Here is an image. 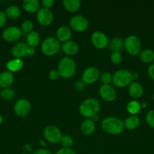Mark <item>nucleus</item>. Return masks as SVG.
<instances>
[{
  "mask_svg": "<svg viewBox=\"0 0 154 154\" xmlns=\"http://www.w3.org/2000/svg\"><path fill=\"white\" fill-rule=\"evenodd\" d=\"M22 6L28 13H37L40 9V2L38 0H24L22 2Z\"/></svg>",
  "mask_w": 154,
  "mask_h": 154,
  "instance_id": "nucleus-19",
  "label": "nucleus"
},
{
  "mask_svg": "<svg viewBox=\"0 0 154 154\" xmlns=\"http://www.w3.org/2000/svg\"><path fill=\"white\" fill-rule=\"evenodd\" d=\"M60 142L61 144V145L63 146V147H64V148H71V147L74 144L73 138L70 135H62Z\"/></svg>",
  "mask_w": 154,
  "mask_h": 154,
  "instance_id": "nucleus-31",
  "label": "nucleus"
},
{
  "mask_svg": "<svg viewBox=\"0 0 154 154\" xmlns=\"http://www.w3.org/2000/svg\"><path fill=\"white\" fill-rule=\"evenodd\" d=\"M69 26L74 31L82 32L88 28L89 21L83 15H75L69 20Z\"/></svg>",
  "mask_w": 154,
  "mask_h": 154,
  "instance_id": "nucleus-7",
  "label": "nucleus"
},
{
  "mask_svg": "<svg viewBox=\"0 0 154 154\" xmlns=\"http://www.w3.org/2000/svg\"><path fill=\"white\" fill-rule=\"evenodd\" d=\"M128 94L131 98L137 99L143 94V88L141 84L137 81H134L128 86Z\"/></svg>",
  "mask_w": 154,
  "mask_h": 154,
  "instance_id": "nucleus-17",
  "label": "nucleus"
},
{
  "mask_svg": "<svg viewBox=\"0 0 154 154\" xmlns=\"http://www.w3.org/2000/svg\"><path fill=\"white\" fill-rule=\"evenodd\" d=\"M31 110L30 102L26 99H20L14 105V111L18 117H24L28 115Z\"/></svg>",
  "mask_w": 154,
  "mask_h": 154,
  "instance_id": "nucleus-9",
  "label": "nucleus"
},
{
  "mask_svg": "<svg viewBox=\"0 0 154 154\" xmlns=\"http://www.w3.org/2000/svg\"><path fill=\"white\" fill-rule=\"evenodd\" d=\"M133 73L127 69H119L113 75L112 82L119 88L129 86L133 82Z\"/></svg>",
  "mask_w": 154,
  "mask_h": 154,
  "instance_id": "nucleus-4",
  "label": "nucleus"
},
{
  "mask_svg": "<svg viewBox=\"0 0 154 154\" xmlns=\"http://www.w3.org/2000/svg\"><path fill=\"white\" fill-rule=\"evenodd\" d=\"M54 154H76L75 152L72 150V148H64V147H62V148L59 149L57 152Z\"/></svg>",
  "mask_w": 154,
  "mask_h": 154,
  "instance_id": "nucleus-37",
  "label": "nucleus"
},
{
  "mask_svg": "<svg viewBox=\"0 0 154 154\" xmlns=\"http://www.w3.org/2000/svg\"><path fill=\"white\" fill-rule=\"evenodd\" d=\"M140 60L143 63H149L154 60V51L150 49H145L139 54Z\"/></svg>",
  "mask_w": 154,
  "mask_h": 154,
  "instance_id": "nucleus-27",
  "label": "nucleus"
},
{
  "mask_svg": "<svg viewBox=\"0 0 154 154\" xmlns=\"http://www.w3.org/2000/svg\"><path fill=\"white\" fill-rule=\"evenodd\" d=\"M108 45L112 53L120 52L124 48V41L121 38L115 37L109 42Z\"/></svg>",
  "mask_w": 154,
  "mask_h": 154,
  "instance_id": "nucleus-26",
  "label": "nucleus"
},
{
  "mask_svg": "<svg viewBox=\"0 0 154 154\" xmlns=\"http://www.w3.org/2000/svg\"><path fill=\"white\" fill-rule=\"evenodd\" d=\"M146 122L148 126L154 129V110H150L146 115Z\"/></svg>",
  "mask_w": 154,
  "mask_h": 154,
  "instance_id": "nucleus-35",
  "label": "nucleus"
},
{
  "mask_svg": "<svg viewBox=\"0 0 154 154\" xmlns=\"http://www.w3.org/2000/svg\"><path fill=\"white\" fill-rule=\"evenodd\" d=\"M95 123L91 119H86L82 123L80 126V129L82 134L85 135H91L95 132Z\"/></svg>",
  "mask_w": 154,
  "mask_h": 154,
  "instance_id": "nucleus-21",
  "label": "nucleus"
},
{
  "mask_svg": "<svg viewBox=\"0 0 154 154\" xmlns=\"http://www.w3.org/2000/svg\"><path fill=\"white\" fill-rule=\"evenodd\" d=\"M6 22H7V17H6L5 13L0 11V28L4 26Z\"/></svg>",
  "mask_w": 154,
  "mask_h": 154,
  "instance_id": "nucleus-39",
  "label": "nucleus"
},
{
  "mask_svg": "<svg viewBox=\"0 0 154 154\" xmlns=\"http://www.w3.org/2000/svg\"><path fill=\"white\" fill-rule=\"evenodd\" d=\"M35 53H36V51H35V48H30H30H29V50H28V56L34 55Z\"/></svg>",
  "mask_w": 154,
  "mask_h": 154,
  "instance_id": "nucleus-43",
  "label": "nucleus"
},
{
  "mask_svg": "<svg viewBox=\"0 0 154 154\" xmlns=\"http://www.w3.org/2000/svg\"><path fill=\"white\" fill-rule=\"evenodd\" d=\"M60 49V42L56 38L48 37L42 42L41 50L42 54L47 57H52L57 54Z\"/></svg>",
  "mask_w": 154,
  "mask_h": 154,
  "instance_id": "nucleus-5",
  "label": "nucleus"
},
{
  "mask_svg": "<svg viewBox=\"0 0 154 154\" xmlns=\"http://www.w3.org/2000/svg\"><path fill=\"white\" fill-rule=\"evenodd\" d=\"M5 15L7 17L10 19L15 20L18 19L21 16V10L16 5H11L8 7L5 10Z\"/></svg>",
  "mask_w": 154,
  "mask_h": 154,
  "instance_id": "nucleus-28",
  "label": "nucleus"
},
{
  "mask_svg": "<svg viewBox=\"0 0 154 154\" xmlns=\"http://www.w3.org/2000/svg\"><path fill=\"white\" fill-rule=\"evenodd\" d=\"M84 84L85 83L83 82L82 81H78V82L76 83V88L79 89V90H80V89H82L83 87H84Z\"/></svg>",
  "mask_w": 154,
  "mask_h": 154,
  "instance_id": "nucleus-42",
  "label": "nucleus"
},
{
  "mask_svg": "<svg viewBox=\"0 0 154 154\" xmlns=\"http://www.w3.org/2000/svg\"><path fill=\"white\" fill-rule=\"evenodd\" d=\"M36 18L40 25L43 26H48L52 23L54 16L50 9L42 8L38 11L36 14Z\"/></svg>",
  "mask_w": 154,
  "mask_h": 154,
  "instance_id": "nucleus-12",
  "label": "nucleus"
},
{
  "mask_svg": "<svg viewBox=\"0 0 154 154\" xmlns=\"http://www.w3.org/2000/svg\"><path fill=\"white\" fill-rule=\"evenodd\" d=\"M59 77H60V74L57 69H52L48 73V78L51 81H56V80L58 79Z\"/></svg>",
  "mask_w": 154,
  "mask_h": 154,
  "instance_id": "nucleus-36",
  "label": "nucleus"
},
{
  "mask_svg": "<svg viewBox=\"0 0 154 154\" xmlns=\"http://www.w3.org/2000/svg\"><path fill=\"white\" fill-rule=\"evenodd\" d=\"M99 70L96 67L90 66L88 68H86L82 75V79L85 84H92L96 82L100 78Z\"/></svg>",
  "mask_w": 154,
  "mask_h": 154,
  "instance_id": "nucleus-11",
  "label": "nucleus"
},
{
  "mask_svg": "<svg viewBox=\"0 0 154 154\" xmlns=\"http://www.w3.org/2000/svg\"><path fill=\"white\" fill-rule=\"evenodd\" d=\"M33 23L30 20H25L21 24V30L24 32L30 33L33 31Z\"/></svg>",
  "mask_w": 154,
  "mask_h": 154,
  "instance_id": "nucleus-33",
  "label": "nucleus"
},
{
  "mask_svg": "<svg viewBox=\"0 0 154 154\" xmlns=\"http://www.w3.org/2000/svg\"><path fill=\"white\" fill-rule=\"evenodd\" d=\"M0 93H1V90H0Z\"/></svg>",
  "mask_w": 154,
  "mask_h": 154,
  "instance_id": "nucleus-49",
  "label": "nucleus"
},
{
  "mask_svg": "<svg viewBox=\"0 0 154 154\" xmlns=\"http://www.w3.org/2000/svg\"><path fill=\"white\" fill-rule=\"evenodd\" d=\"M99 79L101 80L103 85H109V84L112 82V80H113V75H112L110 72H104L100 75Z\"/></svg>",
  "mask_w": 154,
  "mask_h": 154,
  "instance_id": "nucleus-32",
  "label": "nucleus"
},
{
  "mask_svg": "<svg viewBox=\"0 0 154 154\" xmlns=\"http://www.w3.org/2000/svg\"><path fill=\"white\" fill-rule=\"evenodd\" d=\"M99 94L101 99L106 102H113L116 98V92L111 85H102L99 89Z\"/></svg>",
  "mask_w": 154,
  "mask_h": 154,
  "instance_id": "nucleus-14",
  "label": "nucleus"
},
{
  "mask_svg": "<svg viewBox=\"0 0 154 154\" xmlns=\"http://www.w3.org/2000/svg\"><path fill=\"white\" fill-rule=\"evenodd\" d=\"M124 48L131 56H137L141 51V42L135 35H128L124 41Z\"/></svg>",
  "mask_w": 154,
  "mask_h": 154,
  "instance_id": "nucleus-6",
  "label": "nucleus"
},
{
  "mask_svg": "<svg viewBox=\"0 0 154 154\" xmlns=\"http://www.w3.org/2000/svg\"><path fill=\"white\" fill-rule=\"evenodd\" d=\"M146 106H147V104L146 102H143L142 104H140V108H146Z\"/></svg>",
  "mask_w": 154,
  "mask_h": 154,
  "instance_id": "nucleus-44",
  "label": "nucleus"
},
{
  "mask_svg": "<svg viewBox=\"0 0 154 154\" xmlns=\"http://www.w3.org/2000/svg\"><path fill=\"white\" fill-rule=\"evenodd\" d=\"M61 49L67 56H74L79 52V45L75 42L68 41L62 45Z\"/></svg>",
  "mask_w": 154,
  "mask_h": 154,
  "instance_id": "nucleus-20",
  "label": "nucleus"
},
{
  "mask_svg": "<svg viewBox=\"0 0 154 154\" xmlns=\"http://www.w3.org/2000/svg\"><path fill=\"white\" fill-rule=\"evenodd\" d=\"M30 47L27 43L20 42L14 45L11 48V54L14 58L21 59L28 56V50Z\"/></svg>",
  "mask_w": 154,
  "mask_h": 154,
  "instance_id": "nucleus-15",
  "label": "nucleus"
},
{
  "mask_svg": "<svg viewBox=\"0 0 154 154\" xmlns=\"http://www.w3.org/2000/svg\"><path fill=\"white\" fill-rule=\"evenodd\" d=\"M32 154H52V153L46 148H39L37 149Z\"/></svg>",
  "mask_w": 154,
  "mask_h": 154,
  "instance_id": "nucleus-41",
  "label": "nucleus"
},
{
  "mask_svg": "<svg viewBox=\"0 0 154 154\" xmlns=\"http://www.w3.org/2000/svg\"><path fill=\"white\" fill-rule=\"evenodd\" d=\"M44 138L47 141L51 144H56L60 142L62 137L60 129L54 125H49L46 126L43 131Z\"/></svg>",
  "mask_w": 154,
  "mask_h": 154,
  "instance_id": "nucleus-8",
  "label": "nucleus"
},
{
  "mask_svg": "<svg viewBox=\"0 0 154 154\" xmlns=\"http://www.w3.org/2000/svg\"><path fill=\"white\" fill-rule=\"evenodd\" d=\"M54 4V2L53 0H43L42 2V5L43 6L44 8L50 9L53 7Z\"/></svg>",
  "mask_w": 154,
  "mask_h": 154,
  "instance_id": "nucleus-38",
  "label": "nucleus"
},
{
  "mask_svg": "<svg viewBox=\"0 0 154 154\" xmlns=\"http://www.w3.org/2000/svg\"><path fill=\"white\" fill-rule=\"evenodd\" d=\"M41 41L40 35L36 31H32L27 36V44L30 48H35L39 45Z\"/></svg>",
  "mask_w": 154,
  "mask_h": 154,
  "instance_id": "nucleus-24",
  "label": "nucleus"
},
{
  "mask_svg": "<svg viewBox=\"0 0 154 154\" xmlns=\"http://www.w3.org/2000/svg\"><path fill=\"white\" fill-rule=\"evenodd\" d=\"M140 104L137 101L132 100L130 101L126 105V110L131 115H136L140 112Z\"/></svg>",
  "mask_w": 154,
  "mask_h": 154,
  "instance_id": "nucleus-29",
  "label": "nucleus"
},
{
  "mask_svg": "<svg viewBox=\"0 0 154 154\" xmlns=\"http://www.w3.org/2000/svg\"><path fill=\"white\" fill-rule=\"evenodd\" d=\"M24 66V63L21 59H13L6 63V68L10 72H17L21 70Z\"/></svg>",
  "mask_w": 154,
  "mask_h": 154,
  "instance_id": "nucleus-25",
  "label": "nucleus"
},
{
  "mask_svg": "<svg viewBox=\"0 0 154 154\" xmlns=\"http://www.w3.org/2000/svg\"><path fill=\"white\" fill-rule=\"evenodd\" d=\"M137 78H138V75L136 73L133 74V79L134 80V79H137Z\"/></svg>",
  "mask_w": 154,
  "mask_h": 154,
  "instance_id": "nucleus-46",
  "label": "nucleus"
},
{
  "mask_svg": "<svg viewBox=\"0 0 154 154\" xmlns=\"http://www.w3.org/2000/svg\"><path fill=\"white\" fill-rule=\"evenodd\" d=\"M147 73L148 75L149 76V78L154 81V63L153 64L149 65V67L147 69Z\"/></svg>",
  "mask_w": 154,
  "mask_h": 154,
  "instance_id": "nucleus-40",
  "label": "nucleus"
},
{
  "mask_svg": "<svg viewBox=\"0 0 154 154\" xmlns=\"http://www.w3.org/2000/svg\"><path fill=\"white\" fill-rule=\"evenodd\" d=\"M14 81V78L11 72L5 71L0 74V87L3 89L9 88Z\"/></svg>",
  "mask_w": 154,
  "mask_h": 154,
  "instance_id": "nucleus-18",
  "label": "nucleus"
},
{
  "mask_svg": "<svg viewBox=\"0 0 154 154\" xmlns=\"http://www.w3.org/2000/svg\"><path fill=\"white\" fill-rule=\"evenodd\" d=\"M140 118L136 115H130L124 121V126L128 130H134L139 126Z\"/></svg>",
  "mask_w": 154,
  "mask_h": 154,
  "instance_id": "nucleus-22",
  "label": "nucleus"
},
{
  "mask_svg": "<svg viewBox=\"0 0 154 154\" xmlns=\"http://www.w3.org/2000/svg\"><path fill=\"white\" fill-rule=\"evenodd\" d=\"M98 119H99V117H98V115H96V116H95L94 117H92L91 120H93L94 122H96V121H98Z\"/></svg>",
  "mask_w": 154,
  "mask_h": 154,
  "instance_id": "nucleus-45",
  "label": "nucleus"
},
{
  "mask_svg": "<svg viewBox=\"0 0 154 154\" xmlns=\"http://www.w3.org/2000/svg\"><path fill=\"white\" fill-rule=\"evenodd\" d=\"M101 127L104 132L113 135H120L125 129L124 121L116 117L104 118L101 122Z\"/></svg>",
  "mask_w": 154,
  "mask_h": 154,
  "instance_id": "nucleus-2",
  "label": "nucleus"
},
{
  "mask_svg": "<svg viewBox=\"0 0 154 154\" xmlns=\"http://www.w3.org/2000/svg\"><path fill=\"white\" fill-rule=\"evenodd\" d=\"M72 36V31L69 27L66 26H62L57 29L56 32V38L60 42H66L69 41Z\"/></svg>",
  "mask_w": 154,
  "mask_h": 154,
  "instance_id": "nucleus-16",
  "label": "nucleus"
},
{
  "mask_svg": "<svg viewBox=\"0 0 154 154\" xmlns=\"http://www.w3.org/2000/svg\"><path fill=\"white\" fill-rule=\"evenodd\" d=\"M101 110V103L99 101L94 98L85 99L80 104L79 111L83 117L86 119H91L98 115Z\"/></svg>",
  "mask_w": 154,
  "mask_h": 154,
  "instance_id": "nucleus-1",
  "label": "nucleus"
},
{
  "mask_svg": "<svg viewBox=\"0 0 154 154\" xmlns=\"http://www.w3.org/2000/svg\"><path fill=\"white\" fill-rule=\"evenodd\" d=\"M82 2L80 0H64L63 5L65 10L70 13H75L81 7Z\"/></svg>",
  "mask_w": 154,
  "mask_h": 154,
  "instance_id": "nucleus-23",
  "label": "nucleus"
},
{
  "mask_svg": "<svg viewBox=\"0 0 154 154\" xmlns=\"http://www.w3.org/2000/svg\"><path fill=\"white\" fill-rule=\"evenodd\" d=\"M0 96H2L4 100L11 101L14 98L15 91L11 88H6L3 89L0 93Z\"/></svg>",
  "mask_w": 154,
  "mask_h": 154,
  "instance_id": "nucleus-30",
  "label": "nucleus"
},
{
  "mask_svg": "<svg viewBox=\"0 0 154 154\" xmlns=\"http://www.w3.org/2000/svg\"><path fill=\"white\" fill-rule=\"evenodd\" d=\"M152 100H153V102H154V93H153V95H152Z\"/></svg>",
  "mask_w": 154,
  "mask_h": 154,
  "instance_id": "nucleus-48",
  "label": "nucleus"
},
{
  "mask_svg": "<svg viewBox=\"0 0 154 154\" xmlns=\"http://www.w3.org/2000/svg\"><path fill=\"white\" fill-rule=\"evenodd\" d=\"M91 43L97 49L103 50L109 45V39L105 33L100 31L94 32L91 37Z\"/></svg>",
  "mask_w": 154,
  "mask_h": 154,
  "instance_id": "nucleus-10",
  "label": "nucleus"
},
{
  "mask_svg": "<svg viewBox=\"0 0 154 154\" xmlns=\"http://www.w3.org/2000/svg\"><path fill=\"white\" fill-rule=\"evenodd\" d=\"M22 30L18 26H10L2 32V38L8 42H15L21 37Z\"/></svg>",
  "mask_w": 154,
  "mask_h": 154,
  "instance_id": "nucleus-13",
  "label": "nucleus"
},
{
  "mask_svg": "<svg viewBox=\"0 0 154 154\" xmlns=\"http://www.w3.org/2000/svg\"><path fill=\"white\" fill-rule=\"evenodd\" d=\"M2 122H3V117H2V116L0 114V126H1V124L2 123Z\"/></svg>",
  "mask_w": 154,
  "mask_h": 154,
  "instance_id": "nucleus-47",
  "label": "nucleus"
},
{
  "mask_svg": "<svg viewBox=\"0 0 154 154\" xmlns=\"http://www.w3.org/2000/svg\"><path fill=\"white\" fill-rule=\"evenodd\" d=\"M75 69H76V65L75 61L69 57H65L60 59L57 64V70L60 74V77L65 79L72 78L75 75Z\"/></svg>",
  "mask_w": 154,
  "mask_h": 154,
  "instance_id": "nucleus-3",
  "label": "nucleus"
},
{
  "mask_svg": "<svg viewBox=\"0 0 154 154\" xmlns=\"http://www.w3.org/2000/svg\"><path fill=\"white\" fill-rule=\"evenodd\" d=\"M110 60H111L112 63H113V64H119L122 61V54H120V52L112 53L111 56H110Z\"/></svg>",
  "mask_w": 154,
  "mask_h": 154,
  "instance_id": "nucleus-34",
  "label": "nucleus"
}]
</instances>
